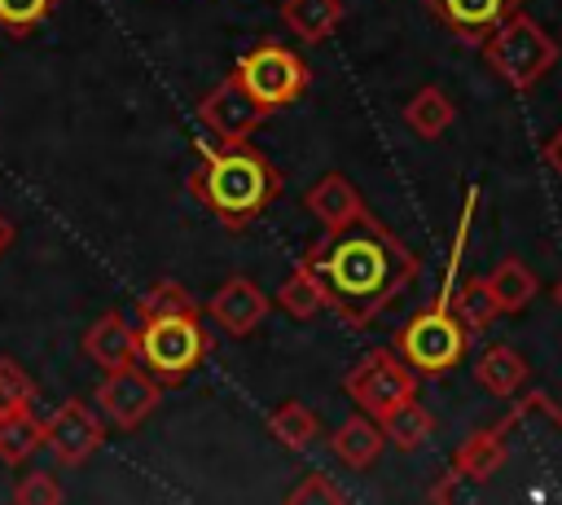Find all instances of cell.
I'll return each mask as SVG.
<instances>
[{"label": "cell", "instance_id": "6da1fadb", "mask_svg": "<svg viewBox=\"0 0 562 505\" xmlns=\"http://www.w3.org/2000/svg\"><path fill=\"white\" fill-rule=\"evenodd\" d=\"M303 263L325 285V307H334L347 325L378 321L417 277V255L369 211L364 220L325 233Z\"/></svg>", "mask_w": 562, "mask_h": 505}, {"label": "cell", "instance_id": "7a4b0ae2", "mask_svg": "<svg viewBox=\"0 0 562 505\" xmlns=\"http://www.w3.org/2000/svg\"><path fill=\"white\" fill-rule=\"evenodd\" d=\"M189 189L224 228L237 233L281 193V171L263 149L246 141H224L189 176Z\"/></svg>", "mask_w": 562, "mask_h": 505}, {"label": "cell", "instance_id": "3957f363", "mask_svg": "<svg viewBox=\"0 0 562 505\" xmlns=\"http://www.w3.org/2000/svg\"><path fill=\"white\" fill-rule=\"evenodd\" d=\"M479 48H483V61H487L514 92H531V88L558 66V44H553V35H549L536 18H527L522 9H514Z\"/></svg>", "mask_w": 562, "mask_h": 505}, {"label": "cell", "instance_id": "277c9868", "mask_svg": "<svg viewBox=\"0 0 562 505\" xmlns=\"http://www.w3.org/2000/svg\"><path fill=\"white\" fill-rule=\"evenodd\" d=\"M465 343H470V329L461 325V316L452 312V299L448 290L426 303L400 334H395V351L413 364L417 378H443L448 369L461 364L465 356Z\"/></svg>", "mask_w": 562, "mask_h": 505}, {"label": "cell", "instance_id": "5b68a950", "mask_svg": "<svg viewBox=\"0 0 562 505\" xmlns=\"http://www.w3.org/2000/svg\"><path fill=\"white\" fill-rule=\"evenodd\" d=\"M206 356V334L198 312H171V316H149L136 329V360L167 386L184 382L189 369Z\"/></svg>", "mask_w": 562, "mask_h": 505}, {"label": "cell", "instance_id": "8992f818", "mask_svg": "<svg viewBox=\"0 0 562 505\" xmlns=\"http://www.w3.org/2000/svg\"><path fill=\"white\" fill-rule=\"evenodd\" d=\"M342 391L360 404V413H369V417L382 422L391 408H400L404 400L417 395V373H413V364L395 347H373V351H364L347 369Z\"/></svg>", "mask_w": 562, "mask_h": 505}, {"label": "cell", "instance_id": "52a82bcc", "mask_svg": "<svg viewBox=\"0 0 562 505\" xmlns=\"http://www.w3.org/2000/svg\"><path fill=\"white\" fill-rule=\"evenodd\" d=\"M233 75L246 83V92H250L263 110L294 105V101L307 92V79H312V75H307V61H303L294 48L272 44V40L246 48V53L237 57Z\"/></svg>", "mask_w": 562, "mask_h": 505}, {"label": "cell", "instance_id": "ba28073f", "mask_svg": "<svg viewBox=\"0 0 562 505\" xmlns=\"http://www.w3.org/2000/svg\"><path fill=\"white\" fill-rule=\"evenodd\" d=\"M101 413L119 426V430H136L154 408H158V378L145 369V364H123V369H110L101 382H97V395Z\"/></svg>", "mask_w": 562, "mask_h": 505}, {"label": "cell", "instance_id": "9c48e42d", "mask_svg": "<svg viewBox=\"0 0 562 505\" xmlns=\"http://www.w3.org/2000/svg\"><path fill=\"white\" fill-rule=\"evenodd\" d=\"M198 119H202L220 141H250V132L268 119V110L246 92V83H241L237 75H228V79H220V83L202 97Z\"/></svg>", "mask_w": 562, "mask_h": 505}, {"label": "cell", "instance_id": "30bf717a", "mask_svg": "<svg viewBox=\"0 0 562 505\" xmlns=\"http://www.w3.org/2000/svg\"><path fill=\"white\" fill-rule=\"evenodd\" d=\"M105 430L101 417L83 404V400H66L44 417V448L61 461V465H79L101 448Z\"/></svg>", "mask_w": 562, "mask_h": 505}, {"label": "cell", "instance_id": "8fae6325", "mask_svg": "<svg viewBox=\"0 0 562 505\" xmlns=\"http://www.w3.org/2000/svg\"><path fill=\"white\" fill-rule=\"evenodd\" d=\"M430 18L452 31L465 44H483L514 9H522V0H426Z\"/></svg>", "mask_w": 562, "mask_h": 505}, {"label": "cell", "instance_id": "7c38bea8", "mask_svg": "<svg viewBox=\"0 0 562 505\" xmlns=\"http://www.w3.org/2000/svg\"><path fill=\"white\" fill-rule=\"evenodd\" d=\"M206 307H211V316H215L233 338H246V334L259 329V321L268 316L272 299H268L250 277H228V281L211 294Z\"/></svg>", "mask_w": 562, "mask_h": 505}, {"label": "cell", "instance_id": "4fadbf2b", "mask_svg": "<svg viewBox=\"0 0 562 505\" xmlns=\"http://www.w3.org/2000/svg\"><path fill=\"white\" fill-rule=\"evenodd\" d=\"M303 206L325 224V233L347 228V224H356V220H364V215H369V206H364L360 189H356L347 176H338V171L321 176V180L303 193Z\"/></svg>", "mask_w": 562, "mask_h": 505}, {"label": "cell", "instance_id": "5bb4252c", "mask_svg": "<svg viewBox=\"0 0 562 505\" xmlns=\"http://www.w3.org/2000/svg\"><path fill=\"white\" fill-rule=\"evenodd\" d=\"M83 356H88L92 364H101L105 373L132 364V360H136V329L127 325V316H123V312L97 316V321L88 325V334H83Z\"/></svg>", "mask_w": 562, "mask_h": 505}, {"label": "cell", "instance_id": "9a60e30c", "mask_svg": "<svg viewBox=\"0 0 562 505\" xmlns=\"http://www.w3.org/2000/svg\"><path fill=\"white\" fill-rule=\"evenodd\" d=\"M382 444H386L382 422H378V417H369V413L347 417V422L329 435V448H334V457H338L347 470H369V465L378 461Z\"/></svg>", "mask_w": 562, "mask_h": 505}, {"label": "cell", "instance_id": "2e32d148", "mask_svg": "<svg viewBox=\"0 0 562 505\" xmlns=\"http://www.w3.org/2000/svg\"><path fill=\"white\" fill-rule=\"evenodd\" d=\"M527 360H522V351H514L509 343H496V347H487L483 356H479V364H474V378H479V386L487 391V395H496V400H514L522 386H527Z\"/></svg>", "mask_w": 562, "mask_h": 505}, {"label": "cell", "instance_id": "e0dca14e", "mask_svg": "<svg viewBox=\"0 0 562 505\" xmlns=\"http://www.w3.org/2000/svg\"><path fill=\"white\" fill-rule=\"evenodd\" d=\"M281 18H285V26L299 40L321 44V40H329L342 26L347 9H342V0H285L281 4Z\"/></svg>", "mask_w": 562, "mask_h": 505}, {"label": "cell", "instance_id": "ac0fdd59", "mask_svg": "<svg viewBox=\"0 0 562 505\" xmlns=\"http://www.w3.org/2000/svg\"><path fill=\"white\" fill-rule=\"evenodd\" d=\"M487 290H492V299H496V307H501V316H518L531 299H536V290H540V281H536V272L522 263V259H501L492 272H487Z\"/></svg>", "mask_w": 562, "mask_h": 505}, {"label": "cell", "instance_id": "d6986e66", "mask_svg": "<svg viewBox=\"0 0 562 505\" xmlns=\"http://www.w3.org/2000/svg\"><path fill=\"white\" fill-rule=\"evenodd\" d=\"M452 119H457V105H452L448 92L435 88V83L417 88V92L404 101V123H408L422 141H439V136L452 127Z\"/></svg>", "mask_w": 562, "mask_h": 505}, {"label": "cell", "instance_id": "ffe728a7", "mask_svg": "<svg viewBox=\"0 0 562 505\" xmlns=\"http://www.w3.org/2000/svg\"><path fill=\"white\" fill-rule=\"evenodd\" d=\"M277 303H281V312H290L294 321H312L316 312H325V285H321V277L299 259L294 263V272L281 281V290L272 294Z\"/></svg>", "mask_w": 562, "mask_h": 505}, {"label": "cell", "instance_id": "44dd1931", "mask_svg": "<svg viewBox=\"0 0 562 505\" xmlns=\"http://www.w3.org/2000/svg\"><path fill=\"white\" fill-rule=\"evenodd\" d=\"M268 435H272L281 448L303 452V448L321 435V417H316L307 404L285 400V404H277V408H272V417H268Z\"/></svg>", "mask_w": 562, "mask_h": 505}, {"label": "cell", "instance_id": "7402d4cb", "mask_svg": "<svg viewBox=\"0 0 562 505\" xmlns=\"http://www.w3.org/2000/svg\"><path fill=\"white\" fill-rule=\"evenodd\" d=\"M40 444H44V422L31 408L0 413V461L4 465H22Z\"/></svg>", "mask_w": 562, "mask_h": 505}, {"label": "cell", "instance_id": "603a6c76", "mask_svg": "<svg viewBox=\"0 0 562 505\" xmlns=\"http://www.w3.org/2000/svg\"><path fill=\"white\" fill-rule=\"evenodd\" d=\"M430 430H435V417L417 404V395L404 400L400 408H391V413L382 417V435H386V444H395L400 452H417V448L430 439Z\"/></svg>", "mask_w": 562, "mask_h": 505}, {"label": "cell", "instance_id": "cb8c5ba5", "mask_svg": "<svg viewBox=\"0 0 562 505\" xmlns=\"http://www.w3.org/2000/svg\"><path fill=\"white\" fill-rule=\"evenodd\" d=\"M448 299H452V312L461 316L465 329H487V325L501 316V307H496V299H492V290H487V277L461 281L457 294H448Z\"/></svg>", "mask_w": 562, "mask_h": 505}, {"label": "cell", "instance_id": "d4e9b609", "mask_svg": "<svg viewBox=\"0 0 562 505\" xmlns=\"http://www.w3.org/2000/svg\"><path fill=\"white\" fill-rule=\"evenodd\" d=\"M171 312H202L198 299L180 285V281H154L140 299H136V316L149 321V316H171Z\"/></svg>", "mask_w": 562, "mask_h": 505}, {"label": "cell", "instance_id": "484cf974", "mask_svg": "<svg viewBox=\"0 0 562 505\" xmlns=\"http://www.w3.org/2000/svg\"><path fill=\"white\" fill-rule=\"evenodd\" d=\"M31 400H35V382H31V373H26L13 356H0V413L31 408Z\"/></svg>", "mask_w": 562, "mask_h": 505}, {"label": "cell", "instance_id": "4316f807", "mask_svg": "<svg viewBox=\"0 0 562 505\" xmlns=\"http://www.w3.org/2000/svg\"><path fill=\"white\" fill-rule=\"evenodd\" d=\"M53 4L57 0H0V26L13 35H26L53 13Z\"/></svg>", "mask_w": 562, "mask_h": 505}, {"label": "cell", "instance_id": "83f0119b", "mask_svg": "<svg viewBox=\"0 0 562 505\" xmlns=\"http://www.w3.org/2000/svg\"><path fill=\"white\" fill-rule=\"evenodd\" d=\"M13 501H22V505H57L61 501V487H57V479L53 474H44V470H35V474H26L18 487H13Z\"/></svg>", "mask_w": 562, "mask_h": 505}, {"label": "cell", "instance_id": "f1b7e54d", "mask_svg": "<svg viewBox=\"0 0 562 505\" xmlns=\"http://www.w3.org/2000/svg\"><path fill=\"white\" fill-rule=\"evenodd\" d=\"M290 501H294V505H307V501L338 505V501H342V487H338V483H329V474H321V470H316V474H307V479L290 492Z\"/></svg>", "mask_w": 562, "mask_h": 505}, {"label": "cell", "instance_id": "f546056e", "mask_svg": "<svg viewBox=\"0 0 562 505\" xmlns=\"http://www.w3.org/2000/svg\"><path fill=\"white\" fill-rule=\"evenodd\" d=\"M544 158H549V167L562 176V127H558V132L544 141Z\"/></svg>", "mask_w": 562, "mask_h": 505}, {"label": "cell", "instance_id": "4dcf8cb0", "mask_svg": "<svg viewBox=\"0 0 562 505\" xmlns=\"http://www.w3.org/2000/svg\"><path fill=\"white\" fill-rule=\"evenodd\" d=\"M13 237H18V228H13V220H4V215H0V255H4L9 246H13Z\"/></svg>", "mask_w": 562, "mask_h": 505}, {"label": "cell", "instance_id": "1f68e13d", "mask_svg": "<svg viewBox=\"0 0 562 505\" xmlns=\"http://www.w3.org/2000/svg\"><path fill=\"white\" fill-rule=\"evenodd\" d=\"M553 303L562 307V277H558V285H553Z\"/></svg>", "mask_w": 562, "mask_h": 505}]
</instances>
